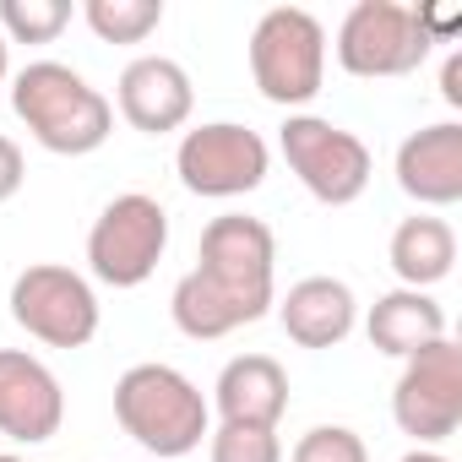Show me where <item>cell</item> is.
I'll use <instances>...</instances> for the list:
<instances>
[{"mask_svg":"<svg viewBox=\"0 0 462 462\" xmlns=\"http://www.w3.org/2000/svg\"><path fill=\"white\" fill-rule=\"evenodd\" d=\"M278 305V240L251 212H223L201 228L196 267L174 283L169 316L190 343L256 327Z\"/></svg>","mask_w":462,"mask_h":462,"instance_id":"6da1fadb","label":"cell"},{"mask_svg":"<svg viewBox=\"0 0 462 462\" xmlns=\"http://www.w3.org/2000/svg\"><path fill=\"white\" fill-rule=\"evenodd\" d=\"M12 115L55 158H88L115 131V104L66 60H28L12 77Z\"/></svg>","mask_w":462,"mask_h":462,"instance_id":"7a4b0ae2","label":"cell"},{"mask_svg":"<svg viewBox=\"0 0 462 462\" xmlns=\"http://www.w3.org/2000/svg\"><path fill=\"white\" fill-rule=\"evenodd\" d=\"M115 419L142 451H152L163 462L190 457L212 435V408H207L201 386L185 370L158 365V359L131 365L115 381Z\"/></svg>","mask_w":462,"mask_h":462,"instance_id":"3957f363","label":"cell"},{"mask_svg":"<svg viewBox=\"0 0 462 462\" xmlns=\"http://www.w3.org/2000/svg\"><path fill=\"white\" fill-rule=\"evenodd\" d=\"M251 82L267 104L300 115L327 82V28L305 6H273L251 28Z\"/></svg>","mask_w":462,"mask_h":462,"instance_id":"277c9868","label":"cell"},{"mask_svg":"<svg viewBox=\"0 0 462 462\" xmlns=\"http://www.w3.org/2000/svg\"><path fill=\"white\" fill-rule=\"evenodd\" d=\"M169 251V212L147 190H125L104 201L88 228V273L109 289H142Z\"/></svg>","mask_w":462,"mask_h":462,"instance_id":"5b68a950","label":"cell"},{"mask_svg":"<svg viewBox=\"0 0 462 462\" xmlns=\"http://www.w3.org/2000/svg\"><path fill=\"white\" fill-rule=\"evenodd\" d=\"M278 147H283L294 180L321 207H354L370 190V174H375L370 147L327 115H289L278 131Z\"/></svg>","mask_w":462,"mask_h":462,"instance_id":"8992f818","label":"cell"},{"mask_svg":"<svg viewBox=\"0 0 462 462\" xmlns=\"http://www.w3.org/2000/svg\"><path fill=\"white\" fill-rule=\"evenodd\" d=\"M12 321L44 348H88L98 337V294L82 273L60 262H33L12 278Z\"/></svg>","mask_w":462,"mask_h":462,"instance_id":"52a82bcc","label":"cell"},{"mask_svg":"<svg viewBox=\"0 0 462 462\" xmlns=\"http://www.w3.org/2000/svg\"><path fill=\"white\" fill-rule=\"evenodd\" d=\"M273 169V147L262 142V131L240 125V120H207L196 131L180 136L174 147V174L190 196L207 201H235L251 196Z\"/></svg>","mask_w":462,"mask_h":462,"instance_id":"ba28073f","label":"cell"},{"mask_svg":"<svg viewBox=\"0 0 462 462\" xmlns=\"http://www.w3.org/2000/svg\"><path fill=\"white\" fill-rule=\"evenodd\" d=\"M332 50L348 77L386 82V77H413L435 44L419 28L413 6H402V0H359V6H348Z\"/></svg>","mask_w":462,"mask_h":462,"instance_id":"9c48e42d","label":"cell"},{"mask_svg":"<svg viewBox=\"0 0 462 462\" xmlns=\"http://www.w3.org/2000/svg\"><path fill=\"white\" fill-rule=\"evenodd\" d=\"M392 419L402 435H413L430 451L457 435V424H462V348L451 337L402 359V375L392 386Z\"/></svg>","mask_w":462,"mask_h":462,"instance_id":"30bf717a","label":"cell"},{"mask_svg":"<svg viewBox=\"0 0 462 462\" xmlns=\"http://www.w3.org/2000/svg\"><path fill=\"white\" fill-rule=\"evenodd\" d=\"M66 424V392L60 375L28 354V348H0V435L17 446H44Z\"/></svg>","mask_w":462,"mask_h":462,"instance_id":"8fae6325","label":"cell"},{"mask_svg":"<svg viewBox=\"0 0 462 462\" xmlns=\"http://www.w3.org/2000/svg\"><path fill=\"white\" fill-rule=\"evenodd\" d=\"M115 109L131 131L142 136H169L190 120L196 109V88H190V71L169 55H136L120 82H115Z\"/></svg>","mask_w":462,"mask_h":462,"instance_id":"7c38bea8","label":"cell"},{"mask_svg":"<svg viewBox=\"0 0 462 462\" xmlns=\"http://www.w3.org/2000/svg\"><path fill=\"white\" fill-rule=\"evenodd\" d=\"M397 190L430 212L462 201V125L435 120L397 147Z\"/></svg>","mask_w":462,"mask_h":462,"instance_id":"4fadbf2b","label":"cell"},{"mask_svg":"<svg viewBox=\"0 0 462 462\" xmlns=\"http://www.w3.org/2000/svg\"><path fill=\"white\" fill-rule=\"evenodd\" d=\"M223 424H256V430H278L289 413V370L273 354H235L217 381H212V402Z\"/></svg>","mask_w":462,"mask_h":462,"instance_id":"5bb4252c","label":"cell"},{"mask_svg":"<svg viewBox=\"0 0 462 462\" xmlns=\"http://www.w3.org/2000/svg\"><path fill=\"white\" fill-rule=\"evenodd\" d=\"M278 321H283L289 343H300V348H337L359 327V300L343 278L316 273V278H300L278 300Z\"/></svg>","mask_w":462,"mask_h":462,"instance_id":"9a60e30c","label":"cell"},{"mask_svg":"<svg viewBox=\"0 0 462 462\" xmlns=\"http://www.w3.org/2000/svg\"><path fill=\"white\" fill-rule=\"evenodd\" d=\"M365 337L386 359H413L419 348H430V343L446 337V310L430 294H419V289H392V294H381L370 305Z\"/></svg>","mask_w":462,"mask_h":462,"instance_id":"2e32d148","label":"cell"},{"mask_svg":"<svg viewBox=\"0 0 462 462\" xmlns=\"http://www.w3.org/2000/svg\"><path fill=\"white\" fill-rule=\"evenodd\" d=\"M386 262L397 273V289H419L430 294L435 283L451 278L457 267V235H451V223L435 217V212H413L392 228V245H386Z\"/></svg>","mask_w":462,"mask_h":462,"instance_id":"e0dca14e","label":"cell"},{"mask_svg":"<svg viewBox=\"0 0 462 462\" xmlns=\"http://www.w3.org/2000/svg\"><path fill=\"white\" fill-rule=\"evenodd\" d=\"M82 23L98 44H147L163 28V0H88Z\"/></svg>","mask_w":462,"mask_h":462,"instance_id":"ac0fdd59","label":"cell"},{"mask_svg":"<svg viewBox=\"0 0 462 462\" xmlns=\"http://www.w3.org/2000/svg\"><path fill=\"white\" fill-rule=\"evenodd\" d=\"M71 28V0H0L6 44H55Z\"/></svg>","mask_w":462,"mask_h":462,"instance_id":"d6986e66","label":"cell"},{"mask_svg":"<svg viewBox=\"0 0 462 462\" xmlns=\"http://www.w3.org/2000/svg\"><path fill=\"white\" fill-rule=\"evenodd\" d=\"M207 457L212 462H283V440L278 430H256V424H217L207 435Z\"/></svg>","mask_w":462,"mask_h":462,"instance_id":"ffe728a7","label":"cell"},{"mask_svg":"<svg viewBox=\"0 0 462 462\" xmlns=\"http://www.w3.org/2000/svg\"><path fill=\"white\" fill-rule=\"evenodd\" d=\"M289 462H370V451L348 424H316L294 440Z\"/></svg>","mask_w":462,"mask_h":462,"instance_id":"44dd1931","label":"cell"},{"mask_svg":"<svg viewBox=\"0 0 462 462\" xmlns=\"http://www.w3.org/2000/svg\"><path fill=\"white\" fill-rule=\"evenodd\" d=\"M23 180H28V158H23V147H17L12 136H0V201H12V196L23 190Z\"/></svg>","mask_w":462,"mask_h":462,"instance_id":"7402d4cb","label":"cell"},{"mask_svg":"<svg viewBox=\"0 0 462 462\" xmlns=\"http://www.w3.org/2000/svg\"><path fill=\"white\" fill-rule=\"evenodd\" d=\"M440 98L451 109H462V55H446V66H440Z\"/></svg>","mask_w":462,"mask_h":462,"instance_id":"603a6c76","label":"cell"},{"mask_svg":"<svg viewBox=\"0 0 462 462\" xmlns=\"http://www.w3.org/2000/svg\"><path fill=\"white\" fill-rule=\"evenodd\" d=\"M402 462H451V457H440V451H430V446H413Z\"/></svg>","mask_w":462,"mask_h":462,"instance_id":"cb8c5ba5","label":"cell"},{"mask_svg":"<svg viewBox=\"0 0 462 462\" xmlns=\"http://www.w3.org/2000/svg\"><path fill=\"white\" fill-rule=\"evenodd\" d=\"M6 71H12V44H6V33H0V82H6Z\"/></svg>","mask_w":462,"mask_h":462,"instance_id":"d4e9b609","label":"cell"},{"mask_svg":"<svg viewBox=\"0 0 462 462\" xmlns=\"http://www.w3.org/2000/svg\"><path fill=\"white\" fill-rule=\"evenodd\" d=\"M0 462H23V457H12V451H0Z\"/></svg>","mask_w":462,"mask_h":462,"instance_id":"484cf974","label":"cell"}]
</instances>
